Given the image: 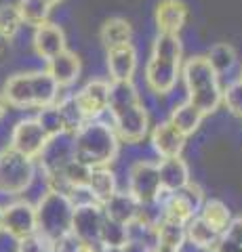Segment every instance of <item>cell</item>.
<instances>
[{
  "label": "cell",
  "instance_id": "6da1fadb",
  "mask_svg": "<svg viewBox=\"0 0 242 252\" xmlns=\"http://www.w3.org/2000/svg\"><path fill=\"white\" fill-rule=\"evenodd\" d=\"M107 112L120 143L135 145L145 139L150 130V116L133 82H112Z\"/></svg>",
  "mask_w": 242,
  "mask_h": 252
},
{
  "label": "cell",
  "instance_id": "7a4b0ae2",
  "mask_svg": "<svg viewBox=\"0 0 242 252\" xmlns=\"http://www.w3.org/2000/svg\"><path fill=\"white\" fill-rule=\"evenodd\" d=\"M183 44L179 34H160L154 38L152 53L145 65V84L154 94L165 97L175 91L181 78Z\"/></svg>",
  "mask_w": 242,
  "mask_h": 252
},
{
  "label": "cell",
  "instance_id": "3957f363",
  "mask_svg": "<svg viewBox=\"0 0 242 252\" xmlns=\"http://www.w3.org/2000/svg\"><path fill=\"white\" fill-rule=\"evenodd\" d=\"M72 143H74L76 160L87 164L89 168H97V166H110L116 160L120 139L116 135L112 122L95 118V120H87L74 132Z\"/></svg>",
  "mask_w": 242,
  "mask_h": 252
},
{
  "label": "cell",
  "instance_id": "277c9868",
  "mask_svg": "<svg viewBox=\"0 0 242 252\" xmlns=\"http://www.w3.org/2000/svg\"><path fill=\"white\" fill-rule=\"evenodd\" d=\"M181 78L187 93V103L200 109L205 116L215 114L221 107L223 86L205 55H196V57L187 59L181 65Z\"/></svg>",
  "mask_w": 242,
  "mask_h": 252
},
{
  "label": "cell",
  "instance_id": "5b68a950",
  "mask_svg": "<svg viewBox=\"0 0 242 252\" xmlns=\"http://www.w3.org/2000/svg\"><path fill=\"white\" fill-rule=\"evenodd\" d=\"M72 198L57 189H49L36 204V233H40L49 244L55 242L61 235L72 231Z\"/></svg>",
  "mask_w": 242,
  "mask_h": 252
},
{
  "label": "cell",
  "instance_id": "8992f818",
  "mask_svg": "<svg viewBox=\"0 0 242 252\" xmlns=\"http://www.w3.org/2000/svg\"><path fill=\"white\" fill-rule=\"evenodd\" d=\"M36 177V164L32 158L15 152L13 147H4L0 152V191L9 195H19Z\"/></svg>",
  "mask_w": 242,
  "mask_h": 252
},
{
  "label": "cell",
  "instance_id": "52a82bcc",
  "mask_svg": "<svg viewBox=\"0 0 242 252\" xmlns=\"http://www.w3.org/2000/svg\"><path fill=\"white\" fill-rule=\"evenodd\" d=\"M205 202V193L196 183H187L185 187H181L179 191H162L158 195L156 204L162 208L160 217L177 220V223H187L192 217H196L200 212V206Z\"/></svg>",
  "mask_w": 242,
  "mask_h": 252
},
{
  "label": "cell",
  "instance_id": "ba28073f",
  "mask_svg": "<svg viewBox=\"0 0 242 252\" xmlns=\"http://www.w3.org/2000/svg\"><path fill=\"white\" fill-rule=\"evenodd\" d=\"M129 193L143 206H152L162 193L158 164L150 160H139L129 170Z\"/></svg>",
  "mask_w": 242,
  "mask_h": 252
},
{
  "label": "cell",
  "instance_id": "9c48e42d",
  "mask_svg": "<svg viewBox=\"0 0 242 252\" xmlns=\"http://www.w3.org/2000/svg\"><path fill=\"white\" fill-rule=\"evenodd\" d=\"M46 143H49V135L44 132V128L36 118H26V120H19L13 126L9 147H13L15 152L36 160L42 154Z\"/></svg>",
  "mask_w": 242,
  "mask_h": 252
},
{
  "label": "cell",
  "instance_id": "30bf717a",
  "mask_svg": "<svg viewBox=\"0 0 242 252\" xmlns=\"http://www.w3.org/2000/svg\"><path fill=\"white\" fill-rule=\"evenodd\" d=\"M104 208L99 202H82L74 206V217H72V233L80 242L97 244L99 246V233L101 225H104Z\"/></svg>",
  "mask_w": 242,
  "mask_h": 252
},
{
  "label": "cell",
  "instance_id": "8fae6325",
  "mask_svg": "<svg viewBox=\"0 0 242 252\" xmlns=\"http://www.w3.org/2000/svg\"><path fill=\"white\" fill-rule=\"evenodd\" d=\"M110 80L97 78L82 86L78 93H74V101L78 109L87 120H95L107 112V101H110Z\"/></svg>",
  "mask_w": 242,
  "mask_h": 252
},
{
  "label": "cell",
  "instance_id": "7c38bea8",
  "mask_svg": "<svg viewBox=\"0 0 242 252\" xmlns=\"http://www.w3.org/2000/svg\"><path fill=\"white\" fill-rule=\"evenodd\" d=\"M2 231L9 233L13 240L36 233V206L19 200L2 208Z\"/></svg>",
  "mask_w": 242,
  "mask_h": 252
},
{
  "label": "cell",
  "instance_id": "4fadbf2b",
  "mask_svg": "<svg viewBox=\"0 0 242 252\" xmlns=\"http://www.w3.org/2000/svg\"><path fill=\"white\" fill-rule=\"evenodd\" d=\"M105 65L110 82H133L137 72V51L133 42L105 51Z\"/></svg>",
  "mask_w": 242,
  "mask_h": 252
},
{
  "label": "cell",
  "instance_id": "5bb4252c",
  "mask_svg": "<svg viewBox=\"0 0 242 252\" xmlns=\"http://www.w3.org/2000/svg\"><path fill=\"white\" fill-rule=\"evenodd\" d=\"M40 158V164L46 175H55L66 166L69 160H74V143L69 132H61L57 137H51L44 145Z\"/></svg>",
  "mask_w": 242,
  "mask_h": 252
},
{
  "label": "cell",
  "instance_id": "9a60e30c",
  "mask_svg": "<svg viewBox=\"0 0 242 252\" xmlns=\"http://www.w3.org/2000/svg\"><path fill=\"white\" fill-rule=\"evenodd\" d=\"M187 4L183 0H158L154 9V23L160 34H179L187 23Z\"/></svg>",
  "mask_w": 242,
  "mask_h": 252
},
{
  "label": "cell",
  "instance_id": "2e32d148",
  "mask_svg": "<svg viewBox=\"0 0 242 252\" xmlns=\"http://www.w3.org/2000/svg\"><path fill=\"white\" fill-rule=\"evenodd\" d=\"M32 46L36 55L44 61L53 59L55 55H59L61 51H66V34L61 26L57 23L46 21L42 26L34 28V36H32Z\"/></svg>",
  "mask_w": 242,
  "mask_h": 252
},
{
  "label": "cell",
  "instance_id": "e0dca14e",
  "mask_svg": "<svg viewBox=\"0 0 242 252\" xmlns=\"http://www.w3.org/2000/svg\"><path fill=\"white\" fill-rule=\"evenodd\" d=\"M185 139L187 137L171 120H165V122L156 124L154 130H152V135H150L154 152L158 154L160 158L181 156L183 147H185Z\"/></svg>",
  "mask_w": 242,
  "mask_h": 252
},
{
  "label": "cell",
  "instance_id": "ac0fdd59",
  "mask_svg": "<svg viewBox=\"0 0 242 252\" xmlns=\"http://www.w3.org/2000/svg\"><path fill=\"white\" fill-rule=\"evenodd\" d=\"M101 208H104V215L107 219H114L124 225H131L133 220L141 219L145 212L143 204H139L129 191H116L101 204Z\"/></svg>",
  "mask_w": 242,
  "mask_h": 252
},
{
  "label": "cell",
  "instance_id": "d6986e66",
  "mask_svg": "<svg viewBox=\"0 0 242 252\" xmlns=\"http://www.w3.org/2000/svg\"><path fill=\"white\" fill-rule=\"evenodd\" d=\"M46 72L53 76V80L59 84V89H68V86H72L80 78V72H82L80 57L74 51L66 49L46 61Z\"/></svg>",
  "mask_w": 242,
  "mask_h": 252
},
{
  "label": "cell",
  "instance_id": "ffe728a7",
  "mask_svg": "<svg viewBox=\"0 0 242 252\" xmlns=\"http://www.w3.org/2000/svg\"><path fill=\"white\" fill-rule=\"evenodd\" d=\"M158 177L162 191H179L181 187L190 183V166L181 156H171L162 158L158 162Z\"/></svg>",
  "mask_w": 242,
  "mask_h": 252
},
{
  "label": "cell",
  "instance_id": "44dd1931",
  "mask_svg": "<svg viewBox=\"0 0 242 252\" xmlns=\"http://www.w3.org/2000/svg\"><path fill=\"white\" fill-rule=\"evenodd\" d=\"M6 101V105L26 109L34 107V97H32V78L28 74H13L9 80L4 82L2 93H0Z\"/></svg>",
  "mask_w": 242,
  "mask_h": 252
},
{
  "label": "cell",
  "instance_id": "7402d4cb",
  "mask_svg": "<svg viewBox=\"0 0 242 252\" xmlns=\"http://www.w3.org/2000/svg\"><path fill=\"white\" fill-rule=\"evenodd\" d=\"M87 189L93 195V200L104 204L110 195H114L118 191V181H116V175L110 166H97L91 168L89 172V181H87Z\"/></svg>",
  "mask_w": 242,
  "mask_h": 252
},
{
  "label": "cell",
  "instance_id": "603a6c76",
  "mask_svg": "<svg viewBox=\"0 0 242 252\" xmlns=\"http://www.w3.org/2000/svg\"><path fill=\"white\" fill-rule=\"evenodd\" d=\"M32 78V97H34V107H46L53 105L59 99V84L53 80V76L40 69V72H30Z\"/></svg>",
  "mask_w": 242,
  "mask_h": 252
},
{
  "label": "cell",
  "instance_id": "cb8c5ba5",
  "mask_svg": "<svg viewBox=\"0 0 242 252\" xmlns=\"http://www.w3.org/2000/svg\"><path fill=\"white\" fill-rule=\"evenodd\" d=\"M131 40H133V26L122 17H110L99 30V42L105 46V51L120 44H129Z\"/></svg>",
  "mask_w": 242,
  "mask_h": 252
},
{
  "label": "cell",
  "instance_id": "d4e9b609",
  "mask_svg": "<svg viewBox=\"0 0 242 252\" xmlns=\"http://www.w3.org/2000/svg\"><path fill=\"white\" fill-rule=\"evenodd\" d=\"M219 231H215L208 223H205L198 215L192 217L185 223V242H190L192 246H196L200 250H210L215 246L217 238H219Z\"/></svg>",
  "mask_w": 242,
  "mask_h": 252
},
{
  "label": "cell",
  "instance_id": "484cf974",
  "mask_svg": "<svg viewBox=\"0 0 242 252\" xmlns=\"http://www.w3.org/2000/svg\"><path fill=\"white\" fill-rule=\"evenodd\" d=\"M169 120L173 122L185 137H190V135H194V132L200 128L202 120H205V114H202L200 109L194 107L192 103L183 101V103H179V105H175L173 109H171Z\"/></svg>",
  "mask_w": 242,
  "mask_h": 252
},
{
  "label": "cell",
  "instance_id": "4316f807",
  "mask_svg": "<svg viewBox=\"0 0 242 252\" xmlns=\"http://www.w3.org/2000/svg\"><path fill=\"white\" fill-rule=\"evenodd\" d=\"M156 233H158V246L181 252L183 244H185V225L183 223L160 217V220H156Z\"/></svg>",
  "mask_w": 242,
  "mask_h": 252
},
{
  "label": "cell",
  "instance_id": "83f0119b",
  "mask_svg": "<svg viewBox=\"0 0 242 252\" xmlns=\"http://www.w3.org/2000/svg\"><path fill=\"white\" fill-rule=\"evenodd\" d=\"M15 4H17L21 23L30 28H38L42 23H46L53 11V6L46 0H17Z\"/></svg>",
  "mask_w": 242,
  "mask_h": 252
},
{
  "label": "cell",
  "instance_id": "f1b7e54d",
  "mask_svg": "<svg viewBox=\"0 0 242 252\" xmlns=\"http://www.w3.org/2000/svg\"><path fill=\"white\" fill-rule=\"evenodd\" d=\"M207 61L210 63V67L217 72V76L230 74L238 63V55L234 51V46L228 42H217L208 49V53L205 55Z\"/></svg>",
  "mask_w": 242,
  "mask_h": 252
},
{
  "label": "cell",
  "instance_id": "f546056e",
  "mask_svg": "<svg viewBox=\"0 0 242 252\" xmlns=\"http://www.w3.org/2000/svg\"><path fill=\"white\" fill-rule=\"evenodd\" d=\"M198 217L205 220V223H208L215 231L221 233V231H225V227L230 225L232 212H230V208L225 206L223 202H219V200H205V202H202V206H200Z\"/></svg>",
  "mask_w": 242,
  "mask_h": 252
},
{
  "label": "cell",
  "instance_id": "4dcf8cb0",
  "mask_svg": "<svg viewBox=\"0 0 242 252\" xmlns=\"http://www.w3.org/2000/svg\"><path fill=\"white\" fill-rule=\"evenodd\" d=\"M127 242H129V227L105 217L99 233V248H122Z\"/></svg>",
  "mask_w": 242,
  "mask_h": 252
},
{
  "label": "cell",
  "instance_id": "1f68e13d",
  "mask_svg": "<svg viewBox=\"0 0 242 252\" xmlns=\"http://www.w3.org/2000/svg\"><path fill=\"white\" fill-rule=\"evenodd\" d=\"M55 105H57V109H59L61 118H64L66 132H69V135H74V132L80 128L84 122H87V118L82 116V112H80V109H78V105H76L74 94H66V97L57 99Z\"/></svg>",
  "mask_w": 242,
  "mask_h": 252
},
{
  "label": "cell",
  "instance_id": "d6a6232c",
  "mask_svg": "<svg viewBox=\"0 0 242 252\" xmlns=\"http://www.w3.org/2000/svg\"><path fill=\"white\" fill-rule=\"evenodd\" d=\"M21 17L17 11V4L13 2H2L0 4V36L13 40L17 36V32L21 30Z\"/></svg>",
  "mask_w": 242,
  "mask_h": 252
},
{
  "label": "cell",
  "instance_id": "836d02e7",
  "mask_svg": "<svg viewBox=\"0 0 242 252\" xmlns=\"http://www.w3.org/2000/svg\"><path fill=\"white\" fill-rule=\"evenodd\" d=\"M36 120L40 122V126L44 128V132L49 135V139H51V137L61 135V132H66L64 118H61V114H59V109H57V105H55V103L38 109Z\"/></svg>",
  "mask_w": 242,
  "mask_h": 252
},
{
  "label": "cell",
  "instance_id": "e575fe53",
  "mask_svg": "<svg viewBox=\"0 0 242 252\" xmlns=\"http://www.w3.org/2000/svg\"><path fill=\"white\" fill-rule=\"evenodd\" d=\"M221 105L230 109V114L242 118V82L234 80L221 91Z\"/></svg>",
  "mask_w": 242,
  "mask_h": 252
},
{
  "label": "cell",
  "instance_id": "d590c367",
  "mask_svg": "<svg viewBox=\"0 0 242 252\" xmlns=\"http://www.w3.org/2000/svg\"><path fill=\"white\" fill-rule=\"evenodd\" d=\"M17 252H51V246L40 233H32L17 240Z\"/></svg>",
  "mask_w": 242,
  "mask_h": 252
},
{
  "label": "cell",
  "instance_id": "8d00e7d4",
  "mask_svg": "<svg viewBox=\"0 0 242 252\" xmlns=\"http://www.w3.org/2000/svg\"><path fill=\"white\" fill-rule=\"evenodd\" d=\"M210 252H242V242L234 240V238H230L228 233L221 231V235L217 238L215 246L210 248Z\"/></svg>",
  "mask_w": 242,
  "mask_h": 252
},
{
  "label": "cell",
  "instance_id": "74e56055",
  "mask_svg": "<svg viewBox=\"0 0 242 252\" xmlns=\"http://www.w3.org/2000/svg\"><path fill=\"white\" fill-rule=\"evenodd\" d=\"M120 252H152L150 248H145V246H141V244H137V242H127L124 246L120 248Z\"/></svg>",
  "mask_w": 242,
  "mask_h": 252
},
{
  "label": "cell",
  "instance_id": "f35d334b",
  "mask_svg": "<svg viewBox=\"0 0 242 252\" xmlns=\"http://www.w3.org/2000/svg\"><path fill=\"white\" fill-rule=\"evenodd\" d=\"M76 252H101V248L97 246V244H89V242H80L78 244Z\"/></svg>",
  "mask_w": 242,
  "mask_h": 252
},
{
  "label": "cell",
  "instance_id": "ab89813d",
  "mask_svg": "<svg viewBox=\"0 0 242 252\" xmlns=\"http://www.w3.org/2000/svg\"><path fill=\"white\" fill-rule=\"evenodd\" d=\"M9 38H4V36H0V57H4V53H6V49H9Z\"/></svg>",
  "mask_w": 242,
  "mask_h": 252
},
{
  "label": "cell",
  "instance_id": "60d3db41",
  "mask_svg": "<svg viewBox=\"0 0 242 252\" xmlns=\"http://www.w3.org/2000/svg\"><path fill=\"white\" fill-rule=\"evenodd\" d=\"M6 109H9V105H6L4 97H2V94H0V122L4 120V116H6Z\"/></svg>",
  "mask_w": 242,
  "mask_h": 252
},
{
  "label": "cell",
  "instance_id": "b9f144b4",
  "mask_svg": "<svg viewBox=\"0 0 242 252\" xmlns=\"http://www.w3.org/2000/svg\"><path fill=\"white\" fill-rule=\"evenodd\" d=\"M154 252H179V250H171V248H165V246H156Z\"/></svg>",
  "mask_w": 242,
  "mask_h": 252
},
{
  "label": "cell",
  "instance_id": "7bdbcfd3",
  "mask_svg": "<svg viewBox=\"0 0 242 252\" xmlns=\"http://www.w3.org/2000/svg\"><path fill=\"white\" fill-rule=\"evenodd\" d=\"M101 252H120V248H101Z\"/></svg>",
  "mask_w": 242,
  "mask_h": 252
},
{
  "label": "cell",
  "instance_id": "ee69618b",
  "mask_svg": "<svg viewBox=\"0 0 242 252\" xmlns=\"http://www.w3.org/2000/svg\"><path fill=\"white\" fill-rule=\"evenodd\" d=\"M46 2H49V4H51V6H57V4H59V2H64V0H46Z\"/></svg>",
  "mask_w": 242,
  "mask_h": 252
},
{
  "label": "cell",
  "instance_id": "f6af8a7d",
  "mask_svg": "<svg viewBox=\"0 0 242 252\" xmlns=\"http://www.w3.org/2000/svg\"><path fill=\"white\" fill-rule=\"evenodd\" d=\"M0 231H2V208H0Z\"/></svg>",
  "mask_w": 242,
  "mask_h": 252
},
{
  "label": "cell",
  "instance_id": "bcb514c9",
  "mask_svg": "<svg viewBox=\"0 0 242 252\" xmlns=\"http://www.w3.org/2000/svg\"><path fill=\"white\" fill-rule=\"evenodd\" d=\"M238 80H240V82H242V69H240V78H238Z\"/></svg>",
  "mask_w": 242,
  "mask_h": 252
}]
</instances>
